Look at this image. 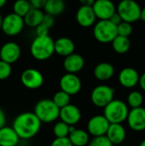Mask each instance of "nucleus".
Masks as SVG:
<instances>
[{
	"label": "nucleus",
	"instance_id": "22",
	"mask_svg": "<svg viewBox=\"0 0 145 146\" xmlns=\"http://www.w3.org/2000/svg\"><path fill=\"white\" fill-rule=\"evenodd\" d=\"M115 74V68L109 62H101L94 68V76L101 81L110 80Z\"/></svg>",
	"mask_w": 145,
	"mask_h": 146
},
{
	"label": "nucleus",
	"instance_id": "32",
	"mask_svg": "<svg viewBox=\"0 0 145 146\" xmlns=\"http://www.w3.org/2000/svg\"><path fill=\"white\" fill-rule=\"evenodd\" d=\"M114 145L109 141V139L106 137V135L94 137L92 140H91L88 144V146H113Z\"/></svg>",
	"mask_w": 145,
	"mask_h": 146
},
{
	"label": "nucleus",
	"instance_id": "2",
	"mask_svg": "<svg viewBox=\"0 0 145 146\" xmlns=\"http://www.w3.org/2000/svg\"><path fill=\"white\" fill-rule=\"evenodd\" d=\"M31 55L38 61L49 59L55 52L54 40L49 36H37L31 44Z\"/></svg>",
	"mask_w": 145,
	"mask_h": 146
},
{
	"label": "nucleus",
	"instance_id": "6",
	"mask_svg": "<svg viewBox=\"0 0 145 146\" xmlns=\"http://www.w3.org/2000/svg\"><path fill=\"white\" fill-rule=\"evenodd\" d=\"M116 12L123 21L133 23L140 20L141 7L135 0H121L116 8Z\"/></svg>",
	"mask_w": 145,
	"mask_h": 146
},
{
	"label": "nucleus",
	"instance_id": "45",
	"mask_svg": "<svg viewBox=\"0 0 145 146\" xmlns=\"http://www.w3.org/2000/svg\"><path fill=\"white\" fill-rule=\"evenodd\" d=\"M2 21H3V17L0 14V28H1V25H2Z\"/></svg>",
	"mask_w": 145,
	"mask_h": 146
},
{
	"label": "nucleus",
	"instance_id": "44",
	"mask_svg": "<svg viewBox=\"0 0 145 146\" xmlns=\"http://www.w3.org/2000/svg\"><path fill=\"white\" fill-rule=\"evenodd\" d=\"M139 146H145V139H144V140H143V141H142V142L140 143Z\"/></svg>",
	"mask_w": 145,
	"mask_h": 146
},
{
	"label": "nucleus",
	"instance_id": "25",
	"mask_svg": "<svg viewBox=\"0 0 145 146\" xmlns=\"http://www.w3.org/2000/svg\"><path fill=\"white\" fill-rule=\"evenodd\" d=\"M44 9L46 14L53 16L61 15L65 9V3L63 0H47Z\"/></svg>",
	"mask_w": 145,
	"mask_h": 146
},
{
	"label": "nucleus",
	"instance_id": "36",
	"mask_svg": "<svg viewBox=\"0 0 145 146\" xmlns=\"http://www.w3.org/2000/svg\"><path fill=\"white\" fill-rule=\"evenodd\" d=\"M50 28H48L44 24H39L38 27H36V34L37 36H47L49 35Z\"/></svg>",
	"mask_w": 145,
	"mask_h": 146
},
{
	"label": "nucleus",
	"instance_id": "12",
	"mask_svg": "<svg viewBox=\"0 0 145 146\" xmlns=\"http://www.w3.org/2000/svg\"><path fill=\"white\" fill-rule=\"evenodd\" d=\"M59 85L61 90L69 94L70 96L79 93L82 86L81 80L76 75V74H70V73L64 74L61 78Z\"/></svg>",
	"mask_w": 145,
	"mask_h": 146
},
{
	"label": "nucleus",
	"instance_id": "43",
	"mask_svg": "<svg viewBox=\"0 0 145 146\" xmlns=\"http://www.w3.org/2000/svg\"><path fill=\"white\" fill-rule=\"evenodd\" d=\"M6 2H7V0H0V9L4 6V4L6 3Z\"/></svg>",
	"mask_w": 145,
	"mask_h": 146
},
{
	"label": "nucleus",
	"instance_id": "37",
	"mask_svg": "<svg viewBox=\"0 0 145 146\" xmlns=\"http://www.w3.org/2000/svg\"><path fill=\"white\" fill-rule=\"evenodd\" d=\"M32 8H35V9H42L44 8L45 3L47 0H28Z\"/></svg>",
	"mask_w": 145,
	"mask_h": 146
},
{
	"label": "nucleus",
	"instance_id": "35",
	"mask_svg": "<svg viewBox=\"0 0 145 146\" xmlns=\"http://www.w3.org/2000/svg\"><path fill=\"white\" fill-rule=\"evenodd\" d=\"M42 24H44V26H46L48 28H50L53 27L54 23H55V19H54V16L51 15H49V14H44V18L42 20Z\"/></svg>",
	"mask_w": 145,
	"mask_h": 146
},
{
	"label": "nucleus",
	"instance_id": "24",
	"mask_svg": "<svg viewBox=\"0 0 145 146\" xmlns=\"http://www.w3.org/2000/svg\"><path fill=\"white\" fill-rule=\"evenodd\" d=\"M44 15V14L40 9L32 8L23 17L24 23L30 27H36L41 24Z\"/></svg>",
	"mask_w": 145,
	"mask_h": 146
},
{
	"label": "nucleus",
	"instance_id": "21",
	"mask_svg": "<svg viewBox=\"0 0 145 146\" xmlns=\"http://www.w3.org/2000/svg\"><path fill=\"white\" fill-rule=\"evenodd\" d=\"M19 141L20 138L12 127L0 128V146H16Z\"/></svg>",
	"mask_w": 145,
	"mask_h": 146
},
{
	"label": "nucleus",
	"instance_id": "8",
	"mask_svg": "<svg viewBox=\"0 0 145 146\" xmlns=\"http://www.w3.org/2000/svg\"><path fill=\"white\" fill-rule=\"evenodd\" d=\"M24 25L23 17L15 13H10L3 18L1 29L8 36H15L23 30Z\"/></svg>",
	"mask_w": 145,
	"mask_h": 146
},
{
	"label": "nucleus",
	"instance_id": "34",
	"mask_svg": "<svg viewBox=\"0 0 145 146\" xmlns=\"http://www.w3.org/2000/svg\"><path fill=\"white\" fill-rule=\"evenodd\" d=\"M50 146H73L68 137L56 138L50 144Z\"/></svg>",
	"mask_w": 145,
	"mask_h": 146
},
{
	"label": "nucleus",
	"instance_id": "23",
	"mask_svg": "<svg viewBox=\"0 0 145 146\" xmlns=\"http://www.w3.org/2000/svg\"><path fill=\"white\" fill-rule=\"evenodd\" d=\"M68 137L73 146H85L90 142V135L88 132L82 129L75 128Z\"/></svg>",
	"mask_w": 145,
	"mask_h": 146
},
{
	"label": "nucleus",
	"instance_id": "7",
	"mask_svg": "<svg viewBox=\"0 0 145 146\" xmlns=\"http://www.w3.org/2000/svg\"><path fill=\"white\" fill-rule=\"evenodd\" d=\"M115 89L106 86L100 85L96 86L91 94V99L92 104L98 108H104L109 103L114 99Z\"/></svg>",
	"mask_w": 145,
	"mask_h": 146
},
{
	"label": "nucleus",
	"instance_id": "17",
	"mask_svg": "<svg viewBox=\"0 0 145 146\" xmlns=\"http://www.w3.org/2000/svg\"><path fill=\"white\" fill-rule=\"evenodd\" d=\"M105 135L113 145H120L126 139V132L121 123H110Z\"/></svg>",
	"mask_w": 145,
	"mask_h": 146
},
{
	"label": "nucleus",
	"instance_id": "41",
	"mask_svg": "<svg viewBox=\"0 0 145 146\" xmlns=\"http://www.w3.org/2000/svg\"><path fill=\"white\" fill-rule=\"evenodd\" d=\"M80 3L85 6H92L95 0H79Z\"/></svg>",
	"mask_w": 145,
	"mask_h": 146
},
{
	"label": "nucleus",
	"instance_id": "20",
	"mask_svg": "<svg viewBox=\"0 0 145 146\" xmlns=\"http://www.w3.org/2000/svg\"><path fill=\"white\" fill-rule=\"evenodd\" d=\"M74 48H75L74 43L73 42L72 39L68 38L62 37L54 41L55 52L61 56L66 57L68 55L73 53Z\"/></svg>",
	"mask_w": 145,
	"mask_h": 146
},
{
	"label": "nucleus",
	"instance_id": "39",
	"mask_svg": "<svg viewBox=\"0 0 145 146\" xmlns=\"http://www.w3.org/2000/svg\"><path fill=\"white\" fill-rule=\"evenodd\" d=\"M6 123V115L3 112V110L0 108V128L4 127Z\"/></svg>",
	"mask_w": 145,
	"mask_h": 146
},
{
	"label": "nucleus",
	"instance_id": "26",
	"mask_svg": "<svg viewBox=\"0 0 145 146\" xmlns=\"http://www.w3.org/2000/svg\"><path fill=\"white\" fill-rule=\"evenodd\" d=\"M111 43L114 50L119 54L126 53L131 47V42L128 37L117 35Z\"/></svg>",
	"mask_w": 145,
	"mask_h": 146
},
{
	"label": "nucleus",
	"instance_id": "11",
	"mask_svg": "<svg viewBox=\"0 0 145 146\" xmlns=\"http://www.w3.org/2000/svg\"><path fill=\"white\" fill-rule=\"evenodd\" d=\"M129 127L135 132H143L145 130V108L138 107L129 110L127 118Z\"/></svg>",
	"mask_w": 145,
	"mask_h": 146
},
{
	"label": "nucleus",
	"instance_id": "18",
	"mask_svg": "<svg viewBox=\"0 0 145 146\" xmlns=\"http://www.w3.org/2000/svg\"><path fill=\"white\" fill-rule=\"evenodd\" d=\"M96 15L91 6L82 5L76 13V20L83 27H89L96 21Z\"/></svg>",
	"mask_w": 145,
	"mask_h": 146
},
{
	"label": "nucleus",
	"instance_id": "14",
	"mask_svg": "<svg viewBox=\"0 0 145 146\" xmlns=\"http://www.w3.org/2000/svg\"><path fill=\"white\" fill-rule=\"evenodd\" d=\"M59 117L61 121L69 126H75L81 120V112L79 109L73 104H68L60 109Z\"/></svg>",
	"mask_w": 145,
	"mask_h": 146
},
{
	"label": "nucleus",
	"instance_id": "3",
	"mask_svg": "<svg viewBox=\"0 0 145 146\" xmlns=\"http://www.w3.org/2000/svg\"><path fill=\"white\" fill-rule=\"evenodd\" d=\"M128 113L127 104L120 99H113L103 108V115L109 123L124 122L127 118Z\"/></svg>",
	"mask_w": 145,
	"mask_h": 146
},
{
	"label": "nucleus",
	"instance_id": "9",
	"mask_svg": "<svg viewBox=\"0 0 145 146\" xmlns=\"http://www.w3.org/2000/svg\"><path fill=\"white\" fill-rule=\"evenodd\" d=\"M110 123L103 115L91 117L87 123V132L93 137L105 135Z\"/></svg>",
	"mask_w": 145,
	"mask_h": 146
},
{
	"label": "nucleus",
	"instance_id": "27",
	"mask_svg": "<svg viewBox=\"0 0 145 146\" xmlns=\"http://www.w3.org/2000/svg\"><path fill=\"white\" fill-rule=\"evenodd\" d=\"M31 9L32 6L28 0H16L13 5L14 13L21 17H24Z\"/></svg>",
	"mask_w": 145,
	"mask_h": 146
},
{
	"label": "nucleus",
	"instance_id": "13",
	"mask_svg": "<svg viewBox=\"0 0 145 146\" xmlns=\"http://www.w3.org/2000/svg\"><path fill=\"white\" fill-rule=\"evenodd\" d=\"M91 7L96 17L100 20H109L116 12V7L111 0H95Z\"/></svg>",
	"mask_w": 145,
	"mask_h": 146
},
{
	"label": "nucleus",
	"instance_id": "30",
	"mask_svg": "<svg viewBox=\"0 0 145 146\" xmlns=\"http://www.w3.org/2000/svg\"><path fill=\"white\" fill-rule=\"evenodd\" d=\"M53 133L56 138L68 137L69 134V125L63 122L62 121L56 122L53 127Z\"/></svg>",
	"mask_w": 145,
	"mask_h": 146
},
{
	"label": "nucleus",
	"instance_id": "31",
	"mask_svg": "<svg viewBox=\"0 0 145 146\" xmlns=\"http://www.w3.org/2000/svg\"><path fill=\"white\" fill-rule=\"evenodd\" d=\"M132 33V23L126 21H121L119 25H117V34L120 36L129 37Z\"/></svg>",
	"mask_w": 145,
	"mask_h": 146
},
{
	"label": "nucleus",
	"instance_id": "38",
	"mask_svg": "<svg viewBox=\"0 0 145 146\" xmlns=\"http://www.w3.org/2000/svg\"><path fill=\"white\" fill-rule=\"evenodd\" d=\"M112 23H114L115 25H119L121 21H122V19H121V15L117 13V12H115L111 16H110V18L109 19Z\"/></svg>",
	"mask_w": 145,
	"mask_h": 146
},
{
	"label": "nucleus",
	"instance_id": "29",
	"mask_svg": "<svg viewBox=\"0 0 145 146\" xmlns=\"http://www.w3.org/2000/svg\"><path fill=\"white\" fill-rule=\"evenodd\" d=\"M70 95L66 93L65 92L63 91H59L57 92L54 96H53V98H52V101L55 103V104L59 108V109H62L63 107H65L66 105L69 104H70Z\"/></svg>",
	"mask_w": 145,
	"mask_h": 146
},
{
	"label": "nucleus",
	"instance_id": "15",
	"mask_svg": "<svg viewBox=\"0 0 145 146\" xmlns=\"http://www.w3.org/2000/svg\"><path fill=\"white\" fill-rule=\"evenodd\" d=\"M21 48L14 42H8L4 44L0 49V58L2 61L12 64L20 58Z\"/></svg>",
	"mask_w": 145,
	"mask_h": 146
},
{
	"label": "nucleus",
	"instance_id": "4",
	"mask_svg": "<svg viewBox=\"0 0 145 146\" xmlns=\"http://www.w3.org/2000/svg\"><path fill=\"white\" fill-rule=\"evenodd\" d=\"M60 109L55 104L52 99H42L34 106L33 113L43 123H50L59 118Z\"/></svg>",
	"mask_w": 145,
	"mask_h": 146
},
{
	"label": "nucleus",
	"instance_id": "42",
	"mask_svg": "<svg viewBox=\"0 0 145 146\" xmlns=\"http://www.w3.org/2000/svg\"><path fill=\"white\" fill-rule=\"evenodd\" d=\"M140 19L145 22V6L141 9V14H140Z\"/></svg>",
	"mask_w": 145,
	"mask_h": 146
},
{
	"label": "nucleus",
	"instance_id": "1",
	"mask_svg": "<svg viewBox=\"0 0 145 146\" xmlns=\"http://www.w3.org/2000/svg\"><path fill=\"white\" fill-rule=\"evenodd\" d=\"M42 122L33 112H23L17 115L13 121L12 127L20 139H30L38 134Z\"/></svg>",
	"mask_w": 145,
	"mask_h": 146
},
{
	"label": "nucleus",
	"instance_id": "16",
	"mask_svg": "<svg viewBox=\"0 0 145 146\" xmlns=\"http://www.w3.org/2000/svg\"><path fill=\"white\" fill-rule=\"evenodd\" d=\"M119 82L125 88H133L138 84L139 74L133 68H125L119 74Z\"/></svg>",
	"mask_w": 145,
	"mask_h": 146
},
{
	"label": "nucleus",
	"instance_id": "5",
	"mask_svg": "<svg viewBox=\"0 0 145 146\" xmlns=\"http://www.w3.org/2000/svg\"><path fill=\"white\" fill-rule=\"evenodd\" d=\"M93 34L95 38L100 43H111L118 35L117 26L109 20H100L94 27Z\"/></svg>",
	"mask_w": 145,
	"mask_h": 146
},
{
	"label": "nucleus",
	"instance_id": "10",
	"mask_svg": "<svg viewBox=\"0 0 145 146\" xmlns=\"http://www.w3.org/2000/svg\"><path fill=\"white\" fill-rule=\"evenodd\" d=\"M22 85L31 90L39 88L44 83L43 74L35 68H27L23 71L21 75Z\"/></svg>",
	"mask_w": 145,
	"mask_h": 146
},
{
	"label": "nucleus",
	"instance_id": "40",
	"mask_svg": "<svg viewBox=\"0 0 145 146\" xmlns=\"http://www.w3.org/2000/svg\"><path fill=\"white\" fill-rule=\"evenodd\" d=\"M138 84L141 87V89L145 92V73H144L141 76H139Z\"/></svg>",
	"mask_w": 145,
	"mask_h": 146
},
{
	"label": "nucleus",
	"instance_id": "19",
	"mask_svg": "<svg viewBox=\"0 0 145 146\" xmlns=\"http://www.w3.org/2000/svg\"><path fill=\"white\" fill-rule=\"evenodd\" d=\"M85 65L84 58L76 53H72L65 57L63 62V67L68 73L76 74L79 72Z\"/></svg>",
	"mask_w": 145,
	"mask_h": 146
},
{
	"label": "nucleus",
	"instance_id": "33",
	"mask_svg": "<svg viewBox=\"0 0 145 146\" xmlns=\"http://www.w3.org/2000/svg\"><path fill=\"white\" fill-rule=\"evenodd\" d=\"M12 72L11 64L0 60V80L8 79Z\"/></svg>",
	"mask_w": 145,
	"mask_h": 146
},
{
	"label": "nucleus",
	"instance_id": "28",
	"mask_svg": "<svg viewBox=\"0 0 145 146\" xmlns=\"http://www.w3.org/2000/svg\"><path fill=\"white\" fill-rule=\"evenodd\" d=\"M144 103V96L138 91H132L127 96V104L132 109L141 107Z\"/></svg>",
	"mask_w": 145,
	"mask_h": 146
}]
</instances>
